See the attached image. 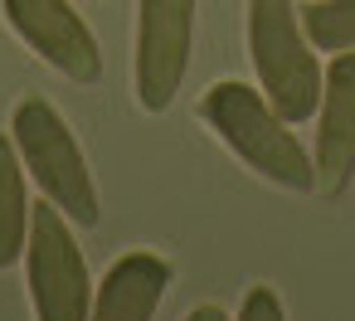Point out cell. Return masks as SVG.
Segmentation results:
<instances>
[{"label":"cell","instance_id":"obj_1","mask_svg":"<svg viewBox=\"0 0 355 321\" xmlns=\"http://www.w3.org/2000/svg\"><path fill=\"white\" fill-rule=\"evenodd\" d=\"M200 122L268 185L287 195H311L316 190V161L297 141L292 122L263 98V88L224 78L200 98Z\"/></svg>","mask_w":355,"mask_h":321},{"label":"cell","instance_id":"obj_2","mask_svg":"<svg viewBox=\"0 0 355 321\" xmlns=\"http://www.w3.org/2000/svg\"><path fill=\"white\" fill-rule=\"evenodd\" d=\"M248 59L263 98L287 122L316 117L326 69L316 64V44L306 40L292 0H248Z\"/></svg>","mask_w":355,"mask_h":321},{"label":"cell","instance_id":"obj_3","mask_svg":"<svg viewBox=\"0 0 355 321\" xmlns=\"http://www.w3.org/2000/svg\"><path fill=\"white\" fill-rule=\"evenodd\" d=\"M10 141H15L20 161H25V175H35L40 195L54 200L78 229H93L103 219L88 156H83L78 137L69 132V122L59 117L54 103H44V98L15 103V112H10Z\"/></svg>","mask_w":355,"mask_h":321},{"label":"cell","instance_id":"obj_4","mask_svg":"<svg viewBox=\"0 0 355 321\" xmlns=\"http://www.w3.org/2000/svg\"><path fill=\"white\" fill-rule=\"evenodd\" d=\"M25 282H30L35 321H88V311H93L88 258L73 238V219L54 200H40L30 209Z\"/></svg>","mask_w":355,"mask_h":321},{"label":"cell","instance_id":"obj_5","mask_svg":"<svg viewBox=\"0 0 355 321\" xmlns=\"http://www.w3.org/2000/svg\"><path fill=\"white\" fill-rule=\"evenodd\" d=\"M195 44V0H137L132 88L141 112H166L185 83Z\"/></svg>","mask_w":355,"mask_h":321},{"label":"cell","instance_id":"obj_6","mask_svg":"<svg viewBox=\"0 0 355 321\" xmlns=\"http://www.w3.org/2000/svg\"><path fill=\"white\" fill-rule=\"evenodd\" d=\"M6 25L15 30V40L40 54L54 73L73 78V83H98L103 78V49L88 30V20L69 6V0H0Z\"/></svg>","mask_w":355,"mask_h":321},{"label":"cell","instance_id":"obj_7","mask_svg":"<svg viewBox=\"0 0 355 321\" xmlns=\"http://www.w3.org/2000/svg\"><path fill=\"white\" fill-rule=\"evenodd\" d=\"M311 161H316V190L321 195H340L355 180V49H345L326 64Z\"/></svg>","mask_w":355,"mask_h":321},{"label":"cell","instance_id":"obj_8","mask_svg":"<svg viewBox=\"0 0 355 321\" xmlns=\"http://www.w3.org/2000/svg\"><path fill=\"white\" fill-rule=\"evenodd\" d=\"M171 263L161 258V253H151V248H132V253H122L107 272H103V282L93 287V311H88V321H151L156 316V306L166 302V292H171Z\"/></svg>","mask_w":355,"mask_h":321},{"label":"cell","instance_id":"obj_9","mask_svg":"<svg viewBox=\"0 0 355 321\" xmlns=\"http://www.w3.org/2000/svg\"><path fill=\"white\" fill-rule=\"evenodd\" d=\"M30 243V195H25V161L10 137H0V272L15 268Z\"/></svg>","mask_w":355,"mask_h":321},{"label":"cell","instance_id":"obj_10","mask_svg":"<svg viewBox=\"0 0 355 321\" xmlns=\"http://www.w3.org/2000/svg\"><path fill=\"white\" fill-rule=\"evenodd\" d=\"M302 30L321 54L355 49V0H311L302 10Z\"/></svg>","mask_w":355,"mask_h":321},{"label":"cell","instance_id":"obj_11","mask_svg":"<svg viewBox=\"0 0 355 321\" xmlns=\"http://www.w3.org/2000/svg\"><path fill=\"white\" fill-rule=\"evenodd\" d=\"M234 321H287V311H282V297L268 287V282H258V287H248L243 292V302H239V316Z\"/></svg>","mask_w":355,"mask_h":321},{"label":"cell","instance_id":"obj_12","mask_svg":"<svg viewBox=\"0 0 355 321\" xmlns=\"http://www.w3.org/2000/svg\"><path fill=\"white\" fill-rule=\"evenodd\" d=\"M185 321H229V311H224V306H209V302H205V306H195V311H190Z\"/></svg>","mask_w":355,"mask_h":321}]
</instances>
